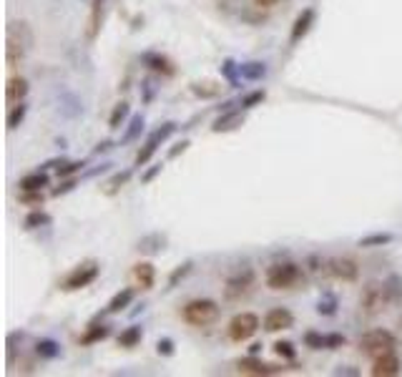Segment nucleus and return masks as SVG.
I'll list each match as a JSON object with an SVG mask.
<instances>
[{"mask_svg": "<svg viewBox=\"0 0 402 377\" xmlns=\"http://www.w3.org/2000/svg\"><path fill=\"white\" fill-rule=\"evenodd\" d=\"M35 46L33 28L28 20H10L6 28V66L15 68L23 63L31 51Z\"/></svg>", "mask_w": 402, "mask_h": 377, "instance_id": "f257e3e1", "label": "nucleus"}, {"mask_svg": "<svg viewBox=\"0 0 402 377\" xmlns=\"http://www.w3.org/2000/svg\"><path fill=\"white\" fill-rule=\"evenodd\" d=\"M264 282H267L269 290L279 292V290H294V287L304 285L307 277H304V269L297 262H277V265L267 267Z\"/></svg>", "mask_w": 402, "mask_h": 377, "instance_id": "f03ea898", "label": "nucleus"}, {"mask_svg": "<svg viewBox=\"0 0 402 377\" xmlns=\"http://www.w3.org/2000/svg\"><path fill=\"white\" fill-rule=\"evenodd\" d=\"M221 317V307L214 299H192L181 310V319L192 327H209Z\"/></svg>", "mask_w": 402, "mask_h": 377, "instance_id": "7ed1b4c3", "label": "nucleus"}, {"mask_svg": "<svg viewBox=\"0 0 402 377\" xmlns=\"http://www.w3.org/2000/svg\"><path fill=\"white\" fill-rule=\"evenodd\" d=\"M387 305H392V302H390V294H387L385 282L372 279V282H367V285L362 287V294H360V310H362L365 317H377V315H383V312L387 310Z\"/></svg>", "mask_w": 402, "mask_h": 377, "instance_id": "20e7f679", "label": "nucleus"}, {"mask_svg": "<svg viewBox=\"0 0 402 377\" xmlns=\"http://www.w3.org/2000/svg\"><path fill=\"white\" fill-rule=\"evenodd\" d=\"M395 347H397V337L390 330H383V327L365 332L362 337H360V350L372 360L385 355V352H392Z\"/></svg>", "mask_w": 402, "mask_h": 377, "instance_id": "39448f33", "label": "nucleus"}, {"mask_svg": "<svg viewBox=\"0 0 402 377\" xmlns=\"http://www.w3.org/2000/svg\"><path fill=\"white\" fill-rule=\"evenodd\" d=\"M99 274H101V265H99V262H93V259H88V262H81L78 267H73L66 277H63V282H60V290H63V292H78V290H83V287L93 285V282L99 279Z\"/></svg>", "mask_w": 402, "mask_h": 377, "instance_id": "423d86ee", "label": "nucleus"}, {"mask_svg": "<svg viewBox=\"0 0 402 377\" xmlns=\"http://www.w3.org/2000/svg\"><path fill=\"white\" fill-rule=\"evenodd\" d=\"M176 131V124H174V121H166V124H161L156 128V131L151 133V136H149V139L144 141V146H141V151L136 153V161H133V164L139 166H146L149 164V161L153 159V153L158 151V146L164 144L166 139H169V136H171V133Z\"/></svg>", "mask_w": 402, "mask_h": 377, "instance_id": "0eeeda50", "label": "nucleus"}, {"mask_svg": "<svg viewBox=\"0 0 402 377\" xmlns=\"http://www.w3.org/2000/svg\"><path fill=\"white\" fill-rule=\"evenodd\" d=\"M259 330V317L254 315V312H239V315H234L229 322V340L231 342H246V340H251L254 335H257Z\"/></svg>", "mask_w": 402, "mask_h": 377, "instance_id": "6e6552de", "label": "nucleus"}, {"mask_svg": "<svg viewBox=\"0 0 402 377\" xmlns=\"http://www.w3.org/2000/svg\"><path fill=\"white\" fill-rule=\"evenodd\" d=\"M254 287V271L251 269H244V271H237V274H231L226 279L224 285V299L226 302H239L242 297H246Z\"/></svg>", "mask_w": 402, "mask_h": 377, "instance_id": "1a4fd4ad", "label": "nucleus"}, {"mask_svg": "<svg viewBox=\"0 0 402 377\" xmlns=\"http://www.w3.org/2000/svg\"><path fill=\"white\" fill-rule=\"evenodd\" d=\"M141 66H146L156 76H164V78H174L176 76L174 60L161 53V51H146V53H141Z\"/></svg>", "mask_w": 402, "mask_h": 377, "instance_id": "9d476101", "label": "nucleus"}, {"mask_svg": "<svg viewBox=\"0 0 402 377\" xmlns=\"http://www.w3.org/2000/svg\"><path fill=\"white\" fill-rule=\"evenodd\" d=\"M237 370L242 372V375L269 377V375H279V372H284V367H279V365H271V362H262V360H257V355H249V358L239 360Z\"/></svg>", "mask_w": 402, "mask_h": 377, "instance_id": "9b49d317", "label": "nucleus"}, {"mask_svg": "<svg viewBox=\"0 0 402 377\" xmlns=\"http://www.w3.org/2000/svg\"><path fill=\"white\" fill-rule=\"evenodd\" d=\"M330 277L340 279V282H357L360 279V265L352 257H332Z\"/></svg>", "mask_w": 402, "mask_h": 377, "instance_id": "f8f14e48", "label": "nucleus"}, {"mask_svg": "<svg viewBox=\"0 0 402 377\" xmlns=\"http://www.w3.org/2000/svg\"><path fill=\"white\" fill-rule=\"evenodd\" d=\"M246 121V113L244 108H226L224 113H219L214 124H211V131L214 133H229V131H237L239 126H244Z\"/></svg>", "mask_w": 402, "mask_h": 377, "instance_id": "ddd939ff", "label": "nucleus"}, {"mask_svg": "<svg viewBox=\"0 0 402 377\" xmlns=\"http://www.w3.org/2000/svg\"><path fill=\"white\" fill-rule=\"evenodd\" d=\"M372 375L375 377H397L402 372V362L400 358L395 355V350L392 352H385V355H380V358L372 360Z\"/></svg>", "mask_w": 402, "mask_h": 377, "instance_id": "4468645a", "label": "nucleus"}, {"mask_svg": "<svg viewBox=\"0 0 402 377\" xmlns=\"http://www.w3.org/2000/svg\"><path fill=\"white\" fill-rule=\"evenodd\" d=\"M294 327V315H292L287 307H274V310L267 312L264 317V330L267 332H282V330H292Z\"/></svg>", "mask_w": 402, "mask_h": 377, "instance_id": "2eb2a0df", "label": "nucleus"}, {"mask_svg": "<svg viewBox=\"0 0 402 377\" xmlns=\"http://www.w3.org/2000/svg\"><path fill=\"white\" fill-rule=\"evenodd\" d=\"M103 18H106V0H91V10H88V20H86V40L93 43L99 38L101 28H103Z\"/></svg>", "mask_w": 402, "mask_h": 377, "instance_id": "dca6fc26", "label": "nucleus"}, {"mask_svg": "<svg viewBox=\"0 0 402 377\" xmlns=\"http://www.w3.org/2000/svg\"><path fill=\"white\" fill-rule=\"evenodd\" d=\"M315 18H317V13L312 10V8H304L302 13L297 15L294 26H292V33H290V43H292V46H294V43H299L304 35L310 33L312 26H315Z\"/></svg>", "mask_w": 402, "mask_h": 377, "instance_id": "f3484780", "label": "nucleus"}, {"mask_svg": "<svg viewBox=\"0 0 402 377\" xmlns=\"http://www.w3.org/2000/svg\"><path fill=\"white\" fill-rule=\"evenodd\" d=\"M131 277L141 290H153V285H156V267L151 262H139V265H133Z\"/></svg>", "mask_w": 402, "mask_h": 377, "instance_id": "a211bd4d", "label": "nucleus"}, {"mask_svg": "<svg viewBox=\"0 0 402 377\" xmlns=\"http://www.w3.org/2000/svg\"><path fill=\"white\" fill-rule=\"evenodd\" d=\"M28 91H31V83H28V78H23V76H13V78H8L6 83V99L8 103L13 106V103H20V101H26Z\"/></svg>", "mask_w": 402, "mask_h": 377, "instance_id": "6ab92c4d", "label": "nucleus"}, {"mask_svg": "<svg viewBox=\"0 0 402 377\" xmlns=\"http://www.w3.org/2000/svg\"><path fill=\"white\" fill-rule=\"evenodd\" d=\"M133 297H136V290H133V287H124V290L116 292V294L111 297V302L106 305L103 315H121L126 307H131Z\"/></svg>", "mask_w": 402, "mask_h": 377, "instance_id": "aec40b11", "label": "nucleus"}, {"mask_svg": "<svg viewBox=\"0 0 402 377\" xmlns=\"http://www.w3.org/2000/svg\"><path fill=\"white\" fill-rule=\"evenodd\" d=\"M48 184H51V176H48L46 169H38V171L26 174V176L18 181L20 192H43Z\"/></svg>", "mask_w": 402, "mask_h": 377, "instance_id": "412c9836", "label": "nucleus"}, {"mask_svg": "<svg viewBox=\"0 0 402 377\" xmlns=\"http://www.w3.org/2000/svg\"><path fill=\"white\" fill-rule=\"evenodd\" d=\"M239 73H242V81H249V83H257V81H264L267 78V63L264 60H244V63H239Z\"/></svg>", "mask_w": 402, "mask_h": 377, "instance_id": "4be33fe9", "label": "nucleus"}, {"mask_svg": "<svg viewBox=\"0 0 402 377\" xmlns=\"http://www.w3.org/2000/svg\"><path fill=\"white\" fill-rule=\"evenodd\" d=\"M58 111L66 116V119H78L81 113H83V103H81V99L76 96V93L71 91H60L58 96Z\"/></svg>", "mask_w": 402, "mask_h": 377, "instance_id": "5701e85b", "label": "nucleus"}, {"mask_svg": "<svg viewBox=\"0 0 402 377\" xmlns=\"http://www.w3.org/2000/svg\"><path fill=\"white\" fill-rule=\"evenodd\" d=\"M136 249L141 251V254H146V257H153V254H161V251L166 249V237L164 234H146V237L139 239V244H136Z\"/></svg>", "mask_w": 402, "mask_h": 377, "instance_id": "b1692460", "label": "nucleus"}, {"mask_svg": "<svg viewBox=\"0 0 402 377\" xmlns=\"http://www.w3.org/2000/svg\"><path fill=\"white\" fill-rule=\"evenodd\" d=\"M111 335V327L108 324H103V322H91L86 327V332L81 335V340L78 342L81 344H96V342H103L106 337Z\"/></svg>", "mask_w": 402, "mask_h": 377, "instance_id": "393cba45", "label": "nucleus"}, {"mask_svg": "<svg viewBox=\"0 0 402 377\" xmlns=\"http://www.w3.org/2000/svg\"><path fill=\"white\" fill-rule=\"evenodd\" d=\"M395 242V234L390 232H372L367 237H360L357 239V246L360 249H377V246H387Z\"/></svg>", "mask_w": 402, "mask_h": 377, "instance_id": "a878e982", "label": "nucleus"}, {"mask_svg": "<svg viewBox=\"0 0 402 377\" xmlns=\"http://www.w3.org/2000/svg\"><path fill=\"white\" fill-rule=\"evenodd\" d=\"M131 176H133V171L131 169H124V171H119V174H113L111 179L106 181L103 186H101V192L106 194V196H116V194L124 189L128 181H131Z\"/></svg>", "mask_w": 402, "mask_h": 377, "instance_id": "bb28decb", "label": "nucleus"}, {"mask_svg": "<svg viewBox=\"0 0 402 377\" xmlns=\"http://www.w3.org/2000/svg\"><path fill=\"white\" fill-rule=\"evenodd\" d=\"M53 224V217L43 209H33L28 212L26 219H23V229L26 232H35V229H43V226H51Z\"/></svg>", "mask_w": 402, "mask_h": 377, "instance_id": "cd10ccee", "label": "nucleus"}, {"mask_svg": "<svg viewBox=\"0 0 402 377\" xmlns=\"http://www.w3.org/2000/svg\"><path fill=\"white\" fill-rule=\"evenodd\" d=\"M146 128V119L144 113H133L131 119H128V124H126V131L124 136H121V144H131V141H136L144 133Z\"/></svg>", "mask_w": 402, "mask_h": 377, "instance_id": "c85d7f7f", "label": "nucleus"}, {"mask_svg": "<svg viewBox=\"0 0 402 377\" xmlns=\"http://www.w3.org/2000/svg\"><path fill=\"white\" fill-rule=\"evenodd\" d=\"M219 73H221V78H224L231 88L242 86V73H239V63L234 58H224V63L219 66Z\"/></svg>", "mask_w": 402, "mask_h": 377, "instance_id": "c756f323", "label": "nucleus"}, {"mask_svg": "<svg viewBox=\"0 0 402 377\" xmlns=\"http://www.w3.org/2000/svg\"><path fill=\"white\" fill-rule=\"evenodd\" d=\"M128 119H131V106H128V101H119V103L113 106L111 116H108V128L116 131V128H121Z\"/></svg>", "mask_w": 402, "mask_h": 377, "instance_id": "7c9ffc66", "label": "nucleus"}, {"mask_svg": "<svg viewBox=\"0 0 402 377\" xmlns=\"http://www.w3.org/2000/svg\"><path fill=\"white\" fill-rule=\"evenodd\" d=\"M35 358L38 360H58L60 358V344L51 337L38 340V342H35Z\"/></svg>", "mask_w": 402, "mask_h": 377, "instance_id": "2f4dec72", "label": "nucleus"}, {"mask_svg": "<svg viewBox=\"0 0 402 377\" xmlns=\"http://www.w3.org/2000/svg\"><path fill=\"white\" fill-rule=\"evenodd\" d=\"M192 93L196 96V99H217L219 93H221V83H217V81H196V83H192Z\"/></svg>", "mask_w": 402, "mask_h": 377, "instance_id": "473e14b6", "label": "nucleus"}, {"mask_svg": "<svg viewBox=\"0 0 402 377\" xmlns=\"http://www.w3.org/2000/svg\"><path fill=\"white\" fill-rule=\"evenodd\" d=\"M144 340V327L141 324H131V327H126L124 332L119 335V347H126V350H131L136 344Z\"/></svg>", "mask_w": 402, "mask_h": 377, "instance_id": "72a5a7b5", "label": "nucleus"}, {"mask_svg": "<svg viewBox=\"0 0 402 377\" xmlns=\"http://www.w3.org/2000/svg\"><path fill=\"white\" fill-rule=\"evenodd\" d=\"M26 116H28V103H26V101H20V103H13V106H10V111H8V119H6L8 131H15L18 126H23Z\"/></svg>", "mask_w": 402, "mask_h": 377, "instance_id": "f704fd0d", "label": "nucleus"}, {"mask_svg": "<svg viewBox=\"0 0 402 377\" xmlns=\"http://www.w3.org/2000/svg\"><path fill=\"white\" fill-rule=\"evenodd\" d=\"M337 307H340V299H337V294H332V292H324L322 297H319V302H317V315H322V317H335Z\"/></svg>", "mask_w": 402, "mask_h": 377, "instance_id": "c9c22d12", "label": "nucleus"}, {"mask_svg": "<svg viewBox=\"0 0 402 377\" xmlns=\"http://www.w3.org/2000/svg\"><path fill=\"white\" fill-rule=\"evenodd\" d=\"M385 287H387L390 302H392V305H402V277L400 274L392 271V274L385 279Z\"/></svg>", "mask_w": 402, "mask_h": 377, "instance_id": "e433bc0d", "label": "nucleus"}, {"mask_svg": "<svg viewBox=\"0 0 402 377\" xmlns=\"http://www.w3.org/2000/svg\"><path fill=\"white\" fill-rule=\"evenodd\" d=\"M264 101H267V91H264V88H259V91L244 93V96H242V101H239V106L244 108V111H249V108L262 106Z\"/></svg>", "mask_w": 402, "mask_h": 377, "instance_id": "4c0bfd02", "label": "nucleus"}, {"mask_svg": "<svg viewBox=\"0 0 402 377\" xmlns=\"http://www.w3.org/2000/svg\"><path fill=\"white\" fill-rule=\"evenodd\" d=\"M271 350L277 352V358H282V360L297 358V347H294V342H290V340H279V342H274L271 344Z\"/></svg>", "mask_w": 402, "mask_h": 377, "instance_id": "58836bf2", "label": "nucleus"}, {"mask_svg": "<svg viewBox=\"0 0 402 377\" xmlns=\"http://www.w3.org/2000/svg\"><path fill=\"white\" fill-rule=\"evenodd\" d=\"M83 166H86V161H83V159L66 161L63 166H58V169H56V174H58V179H68V176H76V174H78Z\"/></svg>", "mask_w": 402, "mask_h": 377, "instance_id": "ea45409f", "label": "nucleus"}, {"mask_svg": "<svg viewBox=\"0 0 402 377\" xmlns=\"http://www.w3.org/2000/svg\"><path fill=\"white\" fill-rule=\"evenodd\" d=\"M217 6H219V10L226 15H242L244 0H217Z\"/></svg>", "mask_w": 402, "mask_h": 377, "instance_id": "a19ab883", "label": "nucleus"}, {"mask_svg": "<svg viewBox=\"0 0 402 377\" xmlns=\"http://www.w3.org/2000/svg\"><path fill=\"white\" fill-rule=\"evenodd\" d=\"M192 267H194V262H184V265H178L176 269L169 274V282H166V285H169V290H174V287H176L178 282H181V279H184L186 274L192 271Z\"/></svg>", "mask_w": 402, "mask_h": 377, "instance_id": "79ce46f5", "label": "nucleus"}, {"mask_svg": "<svg viewBox=\"0 0 402 377\" xmlns=\"http://www.w3.org/2000/svg\"><path fill=\"white\" fill-rule=\"evenodd\" d=\"M76 186H78V179H76V176H68V179H60V184L56 186V189H53V192H51V196H53V199L66 196V194H71L73 189H76Z\"/></svg>", "mask_w": 402, "mask_h": 377, "instance_id": "37998d69", "label": "nucleus"}, {"mask_svg": "<svg viewBox=\"0 0 402 377\" xmlns=\"http://www.w3.org/2000/svg\"><path fill=\"white\" fill-rule=\"evenodd\" d=\"M304 347H310V350H324V335L317 330H307L304 332Z\"/></svg>", "mask_w": 402, "mask_h": 377, "instance_id": "c03bdc74", "label": "nucleus"}, {"mask_svg": "<svg viewBox=\"0 0 402 377\" xmlns=\"http://www.w3.org/2000/svg\"><path fill=\"white\" fill-rule=\"evenodd\" d=\"M20 201L33 206V209H40L43 201H46V196H43V192H20Z\"/></svg>", "mask_w": 402, "mask_h": 377, "instance_id": "a18cd8bd", "label": "nucleus"}, {"mask_svg": "<svg viewBox=\"0 0 402 377\" xmlns=\"http://www.w3.org/2000/svg\"><path fill=\"white\" fill-rule=\"evenodd\" d=\"M347 344V337L340 335V332H332V335H324V350H340Z\"/></svg>", "mask_w": 402, "mask_h": 377, "instance_id": "49530a36", "label": "nucleus"}, {"mask_svg": "<svg viewBox=\"0 0 402 377\" xmlns=\"http://www.w3.org/2000/svg\"><path fill=\"white\" fill-rule=\"evenodd\" d=\"M156 352L161 355V358H171L174 352H176V342H174L171 337H161L156 342Z\"/></svg>", "mask_w": 402, "mask_h": 377, "instance_id": "de8ad7c7", "label": "nucleus"}, {"mask_svg": "<svg viewBox=\"0 0 402 377\" xmlns=\"http://www.w3.org/2000/svg\"><path fill=\"white\" fill-rule=\"evenodd\" d=\"M189 146H192V141H189V139L176 141V144L169 149V153H166V156H169V159H178V156H181L184 151H189Z\"/></svg>", "mask_w": 402, "mask_h": 377, "instance_id": "09e8293b", "label": "nucleus"}, {"mask_svg": "<svg viewBox=\"0 0 402 377\" xmlns=\"http://www.w3.org/2000/svg\"><path fill=\"white\" fill-rule=\"evenodd\" d=\"M161 171H164V164H153L151 169H146V171L141 174V184H151Z\"/></svg>", "mask_w": 402, "mask_h": 377, "instance_id": "8fccbe9b", "label": "nucleus"}, {"mask_svg": "<svg viewBox=\"0 0 402 377\" xmlns=\"http://www.w3.org/2000/svg\"><path fill=\"white\" fill-rule=\"evenodd\" d=\"M116 164H111V161H103L101 166H96V169H88L86 174H83V179H93V176H101V174H108Z\"/></svg>", "mask_w": 402, "mask_h": 377, "instance_id": "3c124183", "label": "nucleus"}, {"mask_svg": "<svg viewBox=\"0 0 402 377\" xmlns=\"http://www.w3.org/2000/svg\"><path fill=\"white\" fill-rule=\"evenodd\" d=\"M141 96H144V103H151L153 96H156V88H153L151 81H141Z\"/></svg>", "mask_w": 402, "mask_h": 377, "instance_id": "603ef678", "label": "nucleus"}, {"mask_svg": "<svg viewBox=\"0 0 402 377\" xmlns=\"http://www.w3.org/2000/svg\"><path fill=\"white\" fill-rule=\"evenodd\" d=\"M337 377H360V370L357 367H352V365H340L335 370Z\"/></svg>", "mask_w": 402, "mask_h": 377, "instance_id": "864d4df0", "label": "nucleus"}, {"mask_svg": "<svg viewBox=\"0 0 402 377\" xmlns=\"http://www.w3.org/2000/svg\"><path fill=\"white\" fill-rule=\"evenodd\" d=\"M113 141L111 139H103V141H99V144H96V149H93V156H101V153H108L113 149Z\"/></svg>", "mask_w": 402, "mask_h": 377, "instance_id": "5fc2aeb1", "label": "nucleus"}, {"mask_svg": "<svg viewBox=\"0 0 402 377\" xmlns=\"http://www.w3.org/2000/svg\"><path fill=\"white\" fill-rule=\"evenodd\" d=\"M68 159H63V156H58V159H51V161H46V164L40 166V169H46V171H51V169H58V166H63Z\"/></svg>", "mask_w": 402, "mask_h": 377, "instance_id": "6e6d98bb", "label": "nucleus"}, {"mask_svg": "<svg viewBox=\"0 0 402 377\" xmlns=\"http://www.w3.org/2000/svg\"><path fill=\"white\" fill-rule=\"evenodd\" d=\"M279 0H254V6H259V8H264V10H269V8H274L277 6Z\"/></svg>", "mask_w": 402, "mask_h": 377, "instance_id": "4d7b16f0", "label": "nucleus"}, {"mask_svg": "<svg viewBox=\"0 0 402 377\" xmlns=\"http://www.w3.org/2000/svg\"><path fill=\"white\" fill-rule=\"evenodd\" d=\"M249 352H251V355H259V352H262V344H251V347H249Z\"/></svg>", "mask_w": 402, "mask_h": 377, "instance_id": "13d9d810", "label": "nucleus"}, {"mask_svg": "<svg viewBox=\"0 0 402 377\" xmlns=\"http://www.w3.org/2000/svg\"><path fill=\"white\" fill-rule=\"evenodd\" d=\"M400 330H402V319H400Z\"/></svg>", "mask_w": 402, "mask_h": 377, "instance_id": "bf43d9fd", "label": "nucleus"}]
</instances>
